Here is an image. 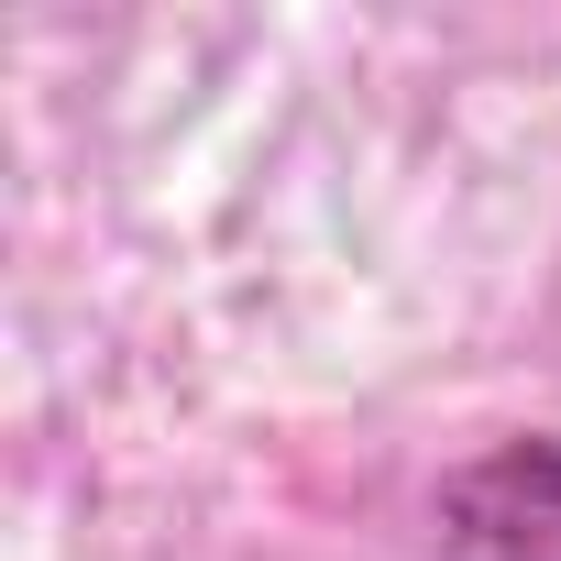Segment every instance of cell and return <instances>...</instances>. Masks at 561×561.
<instances>
[{
    "mask_svg": "<svg viewBox=\"0 0 561 561\" xmlns=\"http://www.w3.org/2000/svg\"><path fill=\"white\" fill-rule=\"evenodd\" d=\"M440 561H561V440H495L430 506Z\"/></svg>",
    "mask_w": 561,
    "mask_h": 561,
    "instance_id": "6da1fadb",
    "label": "cell"
}]
</instances>
